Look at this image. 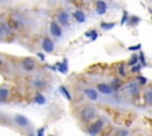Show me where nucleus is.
<instances>
[{
  "instance_id": "1",
  "label": "nucleus",
  "mask_w": 152,
  "mask_h": 136,
  "mask_svg": "<svg viewBox=\"0 0 152 136\" xmlns=\"http://www.w3.org/2000/svg\"><path fill=\"white\" fill-rule=\"evenodd\" d=\"M96 116V109L94 106H90V105H87L84 106L82 110H81V120L83 122H89L94 120Z\"/></svg>"
},
{
  "instance_id": "2",
  "label": "nucleus",
  "mask_w": 152,
  "mask_h": 136,
  "mask_svg": "<svg viewBox=\"0 0 152 136\" xmlns=\"http://www.w3.org/2000/svg\"><path fill=\"white\" fill-rule=\"evenodd\" d=\"M103 125H105V121L102 118L98 120L95 123H93L92 125H90V128L88 129V134L90 136H96L101 131V129L103 128Z\"/></svg>"
},
{
  "instance_id": "3",
  "label": "nucleus",
  "mask_w": 152,
  "mask_h": 136,
  "mask_svg": "<svg viewBox=\"0 0 152 136\" xmlns=\"http://www.w3.org/2000/svg\"><path fill=\"white\" fill-rule=\"evenodd\" d=\"M50 33L54 37H56V38H61V37H62V29H61V26L57 23L52 21L50 24Z\"/></svg>"
},
{
  "instance_id": "4",
  "label": "nucleus",
  "mask_w": 152,
  "mask_h": 136,
  "mask_svg": "<svg viewBox=\"0 0 152 136\" xmlns=\"http://www.w3.org/2000/svg\"><path fill=\"white\" fill-rule=\"evenodd\" d=\"M42 47H43V50L45 51V52H48V53H50V52H52L54 50H55V44H54V42L50 39V38H44L43 39V42H42Z\"/></svg>"
},
{
  "instance_id": "5",
  "label": "nucleus",
  "mask_w": 152,
  "mask_h": 136,
  "mask_svg": "<svg viewBox=\"0 0 152 136\" xmlns=\"http://www.w3.org/2000/svg\"><path fill=\"white\" fill-rule=\"evenodd\" d=\"M21 66H23V69L25 71L34 70V68H35V61H34V58H25L21 62Z\"/></svg>"
},
{
  "instance_id": "6",
  "label": "nucleus",
  "mask_w": 152,
  "mask_h": 136,
  "mask_svg": "<svg viewBox=\"0 0 152 136\" xmlns=\"http://www.w3.org/2000/svg\"><path fill=\"white\" fill-rule=\"evenodd\" d=\"M14 122L19 127H29V124H30L27 117H25L24 115H16L14 116Z\"/></svg>"
},
{
  "instance_id": "7",
  "label": "nucleus",
  "mask_w": 152,
  "mask_h": 136,
  "mask_svg": "<svg viewBox=\"0 0 152 136\" xmlns=\"http://www.w3.org/2000/svg\"><path fill=\"white\" fill-rule=\"evenodd\" d=\"M107 11V4L105 1H102V0H98L96 1V13L99 16H102L105 14Z\"/></svg>"
},
{
  "instance_id": "8",
  "label": "nucleus",
  "mask_w": 152,
  "mask_h": 136,
  "mask_svg": "<svg viewBox=\"0 0 152 136\" xmlns=\"http://www.w3.org/2000/svg\"><path fill=\"white\" fill-rule=\"evenodd\" d=\"M98 91L101 92V94H103V95H111L113 92V89L109 85L105 84V83H100L98 85Z\"/></svg>"
},
{
  "instance_id": "9",
  "label": "nucleus",
  "mask_w": 152,
  "mask_h": 136,
  "mask_svg": "<svg viewBox=\"0 0 152 136\" xmlns=\"http://www.w3.org/2000/svg\"><path fill=\"white\" fill-rule=\"evenodd\" d=\"M69 18H70V16L67 12H61L58 14V21L64 26H69Z\"/></svg>"
},
{
  "instance_id": "10",
  "label": "nucleus",
  "mask_w": 152,
  "mask_h": 136,
  "mask_svg": "<svg viewBox=\"0 0 152 136\" xmlns=\"http://www.w3.org/2000/svg\"><path fill=\"white\" fill-rule=\"evenodd\" d=\"M84 95H86L90 101H98V98H99L98 91H95L94 89H84Z\"/></svg>"
},
{
  "instance_id": "11",
  "label": "nucleus",
  "mask_w": 152,
  "mask_h": 136,
  "mask_svg": "<svg viewBox=\"0 0 152 136\" xmlns=\"http://www.w3.org/2000/svg\"><path fill=\"white\" fill-rule=\"evenodd\" d=\"M56 68L61 73H67L68 72V59L64 58L62 63H56Z\"/></svg>"
},
{
  "instance_id": "12",
  "label": "nucleus",
  "mask_w": 152,
  "mask_h": 136,
  "mask_svg": "<svg viewBox=\"0 0 152 136\" xmlns=\"http://www.w3.org/2000/svg\"><path fill=\"white\" fill-rule=\"evenodd\" d=\"M10 33V26L7 24H1L0 25V39L5 38Z\"/></svg>"
},
{
  "instance_id": "13",
  "label": "nucleus",
  "mask_w": 152,
  "mask_h": 136,
  "mask_svg": "<svg viewBox=\"0 0 152 136\" xmlns=\"http://www.w3.org/2000/svg\"><path fill=\"white\" fill-rule=\"evenodd\" d=\"M73 16H74L75 20H76L77 23H80V24H82V23L86 21V14H84L82 11H75Z\"/></svg>"
},
{
  "instance_id": "14",
  "label": "nucleus",
  "mask_w": 152,
  "mask_h": 136,
  "mask_svg": "<svg viewBox=\"0 0 152 136\" xmlns=\"http://www.w3.org/2000/svg\"><path fill=\"white\" fill-rule=\"evenodd\" d=\"M84 36H86L87 38H89L92 42H94V40L98 38L99 33H98V31H96V30H90V31H87V32L84 33Z\"/></svg>"
},
{
  "instance_id": "15",
  "label": "nucleus",
  "mask_w": 152,
  "mask_h": 136,
  "mask_svg": "<svg viewBox=\"0 0 152 136\" xmlns=\"http://www.w3.org/2000/svg\"><path fill=\"white\" fill-rule=\"evenodd\" d=\"M9 95H10V90L7 88H0V102H5Z\"/></svg>"
},
{
  "instance_id": "16",
  "label": "nucleus",
  "mask_w": 152,
  "mask_h": 136,
  "mask_svg": "<svg viewBox=\"0 0 152 136\" xmlns=\"http://www.w3.org/2000/svg\"><path fill=\"white\" fill-rule=\"evenodd\" d=\"M115 23H101V29L102 30H105V31H108V30H112V29H114V27H115Z\"/></svg>"
},
{
  "instance_id": "17",
  "label": "nucleus",
  "mask_w": 152,
  "mask_h": 136,
  "mask_svg": "<svg viewBox=\"0 0 152 136\" xmlns=\"http://www.w3.org/2000/svg\"><path fill=\"white\" fill-rule=\"evenodd\" d=\"M59 92L62 94V95H63L68 101H71V95L69 94V91H68V89H67L66 87H63V85H62V87H59Z\"/></svg>"
},
{
  "instance_id": "18",
  "label": "nucleus",
  "mask_w": 152,
  "mask_h": 136,
  "mask_svg": "<svg viewBox=\"0 0 152 136\" xmlns=\"http://www.w3.org/2000/svg\"><path fill=\"white\" fill-rule=\"evenodd\" d=\"M45 101H46V99H45V97H44L42 94H39V92H38V94L36 95V97H35V102H36L37 104L43 105V104H45Z\"/></svg>"
},
{
  "instance_id": "19",
  "label": "nucleus",
  "mask_w": 152,
  "mask_h": 136,
  "mask_svg": "<svg viewBox=\"0 0 152 136\" xmlns=\"http://www.w3.org/2000/svg\"><path fill=\"white\" fill-rule=\"evenodd\" d=\"M128 91H130V94H132V95H137V94L139 92L138 85H137L136 83H131V84L128 85Z\"/></svg>"
},
{
  "instance_id": "20",
  "label": "nucleus",
  "mask_w": 152,
  "mask_h": 136,
  "mask_svg": "<svg viewBox=\"0 0 152 136\" xmlns=\"http://www.w3.org/2000/svg\"><path fill=\"white\" fill-rule=\"evenodd\" d=\"M140 54L138 56V61H140V63L143 64V66H145L146 65V59H145V54H144V52H139Z\"/></svg>"
},
{
  "instance_id": "21",
  "label": "nucleus",
  "mask_w": 152,
  "mask_h": 136,
  "mask_svg": "<svg viewBox=\"0 0 152 136\" xmlns=\"http://www.w3.org/2000/svg\"><path fill=\"white\" fill-rule=\"evenodd\" d=\"M130 65H137L138 64V56L137 54H132V57H131V61H130V63H128Z\"/></svg>"
},
{
  "instance_id": "22",
  "label": "nucleus",
  "mask_w": 152,
  "mask_h": 136,
  "mask_svg": "<svg viewBox=\"0 0 152 136\" xmlns=\"http://www.w3.org/2000/svg\"><path fill=\"white\" fill-rule=\"evenodd\" d=\"M119 73H120V76H126V69H125L124 64H121L119 66Z\"/></svg>"
},
{
  "instance_id": "23",
  "label": "nucleus",
  "mask_w": 152,
  "mask_h": 136,
  "mask_svg": "<svg viewBox=\"0 0 152 136\" xmlns=\"http://www.w3.org/2000/svg\"><path fill=\"white\" fill-rule=\"evenodd\" d=\"M127 19H128V13H127V11H125V12H124V14H123V18H121L120 24H121V25H124V24L127 21Z\"/></svg>"
},
{
  "instance_id": "24",
  "label": "nucleus",
  "mask_w": 152,
  "mask_h": 136,
  "mask_svg": "<svg viewBox=\"0 0 152 136\" xmlns=\"http://www.w3.org/2000/svg\"><path fill=\"white\" fill-rule=\"evenodd\" d=\"M127 130H125V129H120V130H118L116 131V134H115V136H127Z\"/></svg>"
},
{
  "instance_id": "25",
  "label": "nucleus",
  "mask_w": 152,
  "mask_h": 136,
  "mask_svg": "<svg viewBox=\"0 0 152 136\" xmlns=\"http://www.w3.org/2000/svg\"><path fill=\"white\" fill-rule=\"evenodd\" d=\"M112 84H113V88H112V89H114V90H116V89H118V88L120 87V84H121V82H120L119 79H114V80H113V83H112Z\"/></svg>"
},
{
  "instance_id": "26",
  "label": "nucleus",
  "mask_w": 152,
  "mask_h": 136,
  "mask_svg": "<svg viewBox=\"0 0 152 136\" xmlns=\"http://www.w3.org/2000/svg\"><path fill=\"white\" fill-rule=\"evenodd\" d=\"M138 80H139V84H141V85H145V84L147 83V78L141 77V76H139V77H138Z\"/></svg>"
},
{
  "instance_id": "27",
  "label": "nucleus",
  "mask_w": 152,
  "mask_h": 136,
  "mask_svg": "<svg viewBox=\"0 0 152 136\" xmlns=\"http://www.w3.org/2000/svg\"><path fill=\"white\" fill-rule=\"evenodd\" d=\"M35 87H37V88H43V87H44V82H43V80H35Z\"/></svg>"
},
{
  "instance_id": "28",
  "label": "nucleus",
  "mask_w": 152,
  "mask_h": 136,
  "mask_svg": "<svg viewBox=\"0 0 152 136\" xmlns=\"http://www.w3.org/2000/svg\"><path fill=\"white\" fill-rule=\"evenodd\" d=\"M139 21H140V18H138V17H136V16H133V17H132V21H131V24L136 26V25H137V24H138Z\"/></svg>"
},
{
  "instance_id": "29",
  "label": "nucleus",
  "mask_w": 152,
  "mask_h": 136,
  "mask_svg": "<svg viewBox=\"0 0 152 136\" xmlns=\"http://www.w3.org/2000/svg\"><path fill=\"white\" fill-rule=\"evenodd\" d=\"M140 47H141V44H137V45H134V46H130L128 50H130V51H137V50H140Z\"/></svg>"
},
{
  "instance_id": "30",
  "label": "nucleus",
  "mask_w": 152,
  "mask_h": 136,
  "mask_svg": "<svg viewBox=\"0 0 152 136\" xmlns=\"http://www.w3.org/2000/svg\"><path fill=\"white\" fill-rule=\"evenodd\" d=\"M145 97H146V101H147V103H151V102H152V95H151V91H150V90L146 92Z\"/></svg>"
},
{
  "instance_id": "31",
  "label": "nucleus",
  "mask_w": 152,
  "mask_h": 136,
  "mask_svg": "<svg viewBox=\"0 0 152 136\" xmlns=\"http://www.w3.org/2000/svg\"><path fill=\"white\" fill-rule=\"evenodd\" d=\"M44 132H45V128H39L38 131H37V136H44Z\"/></svg>"
},
{
  "instance_id": "32",
  "label": "nucleus",
  "mask_w": 152,
  "mask_h": 136,
  "mask_svg": "<svg viewBox=\"0 0 152 136\" xmlns=\"http://www.w3.org/2000/svg\"><path fill=\"white\" fill-rule=\"evenodd\" d=\"M140 69H141L140 65H133L132 66V72H138V71H140Z\"/></svg>"
},
{
  "instance_id": "33",
  "label": "nucleus",
  "mask_w": 152,
  "mask_h": 136,
  "mask_svg": "<svg viewBox=\"0 0 152 136\" xmlns=\"http://www.w3.org/2000/svg\"><path fill=\"white\" fill-rule=\"evenodd\" d=\"M37 57L42 61V62H44V59H45V57H44V54L43 53H41V52H37Z\"/></svg>"
},
{
  "instance_id": "34",
  "label": "nucleus",
  "mask_w": 152,
  "mask_h": 136,
  "mask_svg": "<svg viewBox=\"0 0 152 136\" xmlns=\"http://www.w3.org/2000/svg\"><path fill=\"white\" fill-rule=\"evenodd\" d=\"M1 64H3V59H1V58H0V65H1Z\"/></svg>"
}]
</instances>
